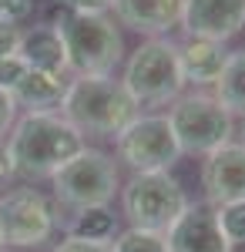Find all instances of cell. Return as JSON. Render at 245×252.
I'll use <instances>...</instances> for the list:
<instances>
[{
  "label": "cell",
  "mask_w": 245,
  "mask_h": 252,
  "mask_svg": "<svg viewBox=\"0 0 245 252\" xmlns=\"http://www.w3.org/2000/svg\"><path fill=\"white\" fill-rule=\"evenodd\" d=\"M57 205L34 185H20L0 195V246L37 249L57 232Z\"/></svg>",
  "instance_id": "obj_9"
},
{
  "label": "cell",
  "mask_w": 245,
  "mask_h": 252,
  "mask_svg": "<svg viewBox=\"0 0 245 252\" xmlns=\"http://www.w3.org/2000/svg\"><path fill=\"white\" fill-rule=\"evenodd\" d=\"M57 34L64 40L71 74H114L124 58V40L114 17L108 14H77L71 10L61 20Z\"/></svg>",
  "instance_id": "obj_4"
},
{
  "label": "cell",
  "mask_w": 245,
  "mask_h": 252,
  "mask_svg": "<svg viewBox=\"0 0 245 252\" xmlns=\"http://www.w3.org/2000/svg\"><path fill=\"white\" fill-rule=\"evenodd\" d=\"M111 249L114 252H171V242L165 232L128 225L124 232H118L111 239Z\"/></svg>",
  "instance_id": "obj_19"
},
{
  "label": "cell",
  "mask_w": 245,
  "mask_h": 252,
  "mask_svg": "<svg viewBox=\"0 0 245 252\" xmlns=\"http://www.w3.org/2000/svg\"><path fill=\"white\" fill-rule=\"evenodd\" d=\"M111 10L114 20H121L124 27L148 34V37H161L182 24L185 0H114Z\"/></svg>",
  "instance_id": "obj_14"
},
{
  "label": "cell",
  "mask_w": 245,
  "mask_h": 252,
  "mask_svg": "<svg viewBox=\"0 0 245 252\" xmlns=\"http://www.w3.org/2000/svg\"><path fill=\"white\" fill-rule=\"evenodd\" d=\"M14 121H17V101H14V94L7 88H0V138L10 135Z\"/></svg>",
  "instance_id": "obj_24"
},
{
  "label": "cell",
  "mask_w": 245,
  "mask_h": 252,
  "mask_svg": "<svg viewBox=\"0 0 245 252\" xmlns=\"http://www.w3.org/2000/svg\"><path fill=\"white\" fill-rule=\"evenodd\" d=\"M61 3H67L77 14H108L114 0H61Z\"/></svg>",
  "instance_id": "obj_26"
},
{
  "label": "cell",
  "mask_w": 245,
  "mask_h": 252,
  "mask_svg": "<svg viewBox=\"0 0 245 252\" xmlns=\"http://www.w3.org/2000/svg\"><path fill=\"white\" fill-rule=\"evenodd\" d=\"M218 222H222V232L228 235V242L235 239H245V202H228V205H218Z\"/></svg>",
  "instance_id": "obj_20"
},
{
  "label": "cell",
  "mask_w": 245,
  "mask_h": 252,
  "mask_svg": "<svg viewBox=\"0 0 245 252\" xmlns=\"http://www.w3.org/2000/svg\"><path fill=\"white\" fill-rule=\"evenodd\" d=\"M171 131L178 138L182 155H212L235 138V115H228L212 91L178 94L168 104Z\"/></svg>",
  "instance_id": "obj_6"
},
{
  "label": "cell",
  "mask_w": 245,
  "mask_h": 252,
  "mask_svg": "<svg viewBox=\"0 0 245 252\" xmlns=\"http://www.w3.org/2000/svg\"><path fill=\"white\" fill-rule=\"evenodd\" d=\"M34 14V0H0V20L7 24H24Z\"/></svg>",
  "instance_id": "obj_23"
},
{
  "label": "cell",
  "mask_w": 245,
  "mask_h": 252,
  "mask_svg": "<svg viewBox=\"0 0 245 252\" xmlns=\"http://www.w3.org/2000/svg\"><path fill=\"white\" fill-rule=\"evenodd\" d=\"M88 141L57 108L51 111H24L7 135V152L14 161V175L20 178H51L71 161Z\"/></svg>",
  "instance_id": "obj_1"
},
{
  "label": "cell",
  "mask_w": 245,
  "mask_h": 252,
  "mask_svg": "<svg viewBox=\"0 0 245 252\" xmlns=\"http://www.w3.org/2000/svg\"><path fill=\"white\" fill-rule=\"evenodd\" d=\"M228 252H245V239H235V242H228Z\"/></svg>",
  "instance_id": "obj_28"
},
{
  "label": "cell",
  "mask_w": 245,
  "mask_h": 252,
  "mask_svg": "<svg viewBox=\"0 0 245 252\" xmlns=\"http://www.w3.org/2000/svg\"><path fill=\"white\" fill-rule=\"evenodd\" d=\"M121 209L138 229L168 232L188 209V195L171 172H131V178L121 185Z\"/></svg>",
  "instance_id": "obj_7"
},
{
  "label": "cell",
  "mask_w": 245,
  "mask_h": 252,
  "mask_svg": "<svg viewBox=\"0 0 245 252\" xmlns=\"http://www.w3.org/2000/svg\"><path fill=\"white\" fill-rule=\"evenodd\" d=\"M202 189H205L208 205H228V202H245V138L242 141H225L205 155L202 165Z\"/></svg>",
  "instance_id": "obj_10"
},
{
  "label": "cell",
  "mask_w": 245,
  "mask_h": 252,
  "mask_svg": "<svg viewBox=\"0 0 245 252\" xmlns=\"http://www.w3.org/2000/svg\"><path fill=\"white\" fill-rule=\"evenodd\" d=\"M0 249H3V246H0Z\"/></svg>",
  "instance_id": "obj_30"
},
{
  "label": "cell",
  "mask_w": 245,
  "mask_h": 252,
  "mask_svg": "<svg viewBox=\"0 0 245 252\" xmlns=\"http://www.w3.org/2000/svg\"><path fill=\"white\" fill-rule=\"evenodd\" d=\"M171 252H228V235L222 232V222L215 205H191L178 215V222L171 225L168 232Z\"/></svg>",
  "instance_id": "obj_12"
},
{
  "label": "cell",
  "mask_w": 245,
  "mask_h": 252,
  "mask_svg": "<svg viewBox=\"0 0 245 252\" xmlns=\"http://www.w3.org/2000/svg\"><path fill=\"white\" fill-rule=\"evenodd\" d=\"M51 185H54L57 205L67 212H77L91 205H111L114 195H121V172L108 152L84 145L71 161H64L51 175Z\"/></svg>",
  "instance_id": "obj_5"
},
{
  "label": "cell",
  "mask_w": 245,
  "mask_h": 252,
  "mask_svg": "<svg viewBox=\"0 0 245 252\" xmlns=\"http://www.w3.org/2000/svg\"><path fill=\"white\" fill-rule=\"evenodd\" d=\"M57 111L74 125L81 135L114 138L141 108L134 104L128 88L114 74H74Z\"/></svg>",
  "instance_id": "obj_2"
},
{
  "label": "cell",
  "mask_w": 245,
  "mask_h": 252,
  "mask_svg": "<svg viewBox=\"0 0 245 252\" xmlns=\"http://www.w3.org/2000/svg\"><path fill=\"white\" fill-rule=\"evenodd\" d=\"M67 91V74H51V71H34L27 67V74L17 81V88L10 91L17 108L27 111H51L61 104V97Z\"/></svg>",
  "instance_id": "obj_16"
},
{
  "label": "cell",
  "mask_w": 245,
  "mask_h": 252,
  "mask_svg": "<svg viewBox=\"0 0 245 252\" xmlns=\"http://www.w3.org/2000/svg\"><path fill=\"white\" fill-rule=\"evenodd\" d=\"M118 161H124L131 172H171V165L182 158L178 138L171 131L168 115H138L114 135Z\"/></svg>",
  "instance_id": "obj_8"
},
{
  "label": "cell",
  "mask_w": 245,
  "mask_h": 252,
  "mask_svg": "<svg viewBox=\"0 0 245 252\" xmlns=\"http://www.w3.org/2000/svg\"><path fill=\"white\" fill-rule=\"evenodd\" d=\"M178 27L188 37L232 40L245 31V0H185Z\"/></svg>",
  "instance_id": "obj_11"
},
{
  "label": "cell",
  "mask_w": 245,
  "mask_h": 252,
  "mask_svg": "<svg viewBox=\"0 0 245 252\" xmlns=\"http://www.w3.org/2000/svg\"><path fill=\"white\" fill-rule=\"evenodd\" d=\"M212 94L218 97V104L228 115L245 118V51H232L228 54V64L222 71V78L215 81Z\"/></svg>",
  "instance_id": "obj_17"
},
{
  "label": "cell",
  "mask_w": 245,
  "mask_h": 252,
  "mask_svg": "<svg viewBox=\"0 0 245 252\" xmlns=\"http://www.w3.org/2000/svg\"><path fill=\"white\" fill-rule=\"evenodd\" d=\"M67 235L77 239H94V242H111L118 235V219H114L111 205H91V209H77L67 219Z\"/></svg>",
  "instance_id": "obj_18"
},
{
  "label": "cell",
  "mask_w": 245,
  "mask_h": 252,
  "mask_svg": "<svg viewBox=\"0 0 245 252\" xmlns=\"http://www.w3.org/2000/svg\"><path fill=\"white\" fill-rule=\"evenodd\" d=\"M17 54L27 61V67L34 71H51V74H67V54H64V40L54 27L37 24L31 31H20Z\"/></svg>",
  "instance_id": "obj_15"
},
{
  "label": "cell",
  "mask_w": 245,
  "mask_h": 252,
  "mask_svg": "<svg viewBox=\"0 0 245 252\" xmlns=\"http://www.w3.org/2000/svg\"><path fill=\"white\" fill-rule=\"evenodd\" d=\"M17 44H20V27H17V24L0 20V58L17 54Z\"/></svg>",
  "instance_id": "obj_25"
},
{
  "label": "cell",
  "mask_w": 245,
  "mask_h": 252,
  "mask_svg": "<svg viewBox=\"0 0 245 252\" xmlns=\"http://www.w3.org/2000/svg\"><path fill=\"white\" fill-rule=\"evenodd\" d=\"M51 252H114L111 242H94V239H77V235H67L57 242Z\"/></svg>",
  "instance_id": "obj_22"
},
{
  "label": "cell",
  "mask_w": 245,
  "mask_h": 252,
  "mask_svg": "<svg viewBox=\"0 0 245 252\" xmlns=\"http://www.w3.org/2000/svg\"><path fill=\"white\" fill-rule=\"evenodd\" d=\"M14 178V161H10V152H7V138H0V182Z\"/></svg>",
  "instance_id": "obj_27"
},
{
  "label": "cell",
  "mask_w": 245,
  "mask_h": 252,
  "mask_svg": "<svg viewBox=\"0 0 245 252\" xmlns=\"http://www.w3.org/2000/svg\"><path fill=\"white\" fill-rule=\"evenodd\" d=\"M27 74V61L20 58V54H7V58H0V88H7V91H14L17 88V81Z\"/></svg>",
  "instance_id": "obj_21"
},
{
  "label": "cell",
  "mask_w": 245,
  "mask_h": 252,
  "mask_svg": "<svg viewBox=\"0 0 245 252\" xmlns=\"http://www.w3.org/2000/svg\"><path fill=\"white\" fill-rule=\"evenodd\" d=\"M228 51L225 40H208V37H185L178 44V64L185 84H191L195 91L202 88H215V81L222 78L228 64Z\"/></svg>",
  "instance_id": "obj_13"
},
{
  "label": "cell",
  "mask_w": 245,
  "mask_h": 252,
  "mask_svg": "<svg viewBox=\"0 0 245 252\" xmlns=\"http://www.w3.org/2000/svg\"><path fill=\"white\" fill-rule=\"evenodd\" d=\"M121 84L128 88L138 108H168L185 94V74L178 64V44L171 37H148L131 51Z\"/></svg>",
  "instance_id": "obj_3"
},
{
  "label": "cell",
  "mask_w": 245,
  "mask_h": 252,
  "mask_svg": "<svg viewBox=\"0 0 245 252\" xmlns=\"http://www.w3.org/2000/svg\"><path fill=\"white\" fill-rule=\"evenodd\" d=\"M242 135H245V121H242Z\"/></svg>",
  "instance_id": "obj_29"
}]
</instances>
